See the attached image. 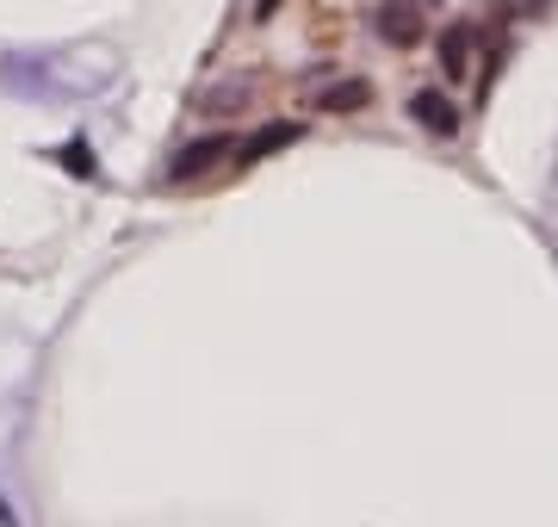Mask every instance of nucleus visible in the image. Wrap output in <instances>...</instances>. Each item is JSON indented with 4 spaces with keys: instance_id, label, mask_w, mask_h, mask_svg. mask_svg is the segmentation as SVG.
<instances>
[{
    "instance_id": "20e7f679",
    "label": "nucleus",
    "mask_w": 558,
    "mask_h": 527,
    "mask_svg": "<svg viewBox=\"0 0 558 527\" xmlns=\"http://www.w3.org/2000/svg\"><path fill=\"white\" fill-rule=\"evenodd\" d=\"M416 119L435 124V131H453V112H447V100H440V94H422V100H416Z\"/></svg>"
},
{
    "instance_id": "7ed1b4c3",
    "label": "nucleus",
    "mask_w": 558,
    "mask_h": 527,
    "mask_svg": "<svg viewBox=\"0 0 558 527\" xmlns=\"http://www.w3.org/2000/svg\"><path fill=\"white\" fill-rule=\"evenodd\" d=\"M360 100H366V82H341V87H329V94H323V106H329V112H354Z\"/></svg>"
},
{
    "instance_id": "f03ea898",
    "label": "nucleus",
    "mask_w": 558,
    "mask_h": 527,
    "mask_svg": "<svg viewBox=\"0 0 558 527\" xmlns=\"http://www.w3.org/2000/svg\"><path fill=\"white\" fill-rule=\"evenodd\" d=\"M379 32H385V38H398V44H410V38L422 32V25H416V13H403V7H391V13L379 20Z\"/></svg>"
},
{
    "instance_id": "f257e3e1",
    "label": "nucleus",
    "mask_w": 558,
    "mask_h": 527,
    "mask_svg": "<svg viewBox=\"0 0 558 527\" xmlns=\"http://www.w3.org/2000/svg\"><path fill=\"white\" fill-rule=\"evenodd\" d=\"M230 149H236L230 137H199L193 149H180L174 162H168V181H193V174H205V168H218Z\"/></svg>"
},
{
    "instance_id": "39448f33",
    "label": "nucleus",
    "mask_w": 558,
    "mask_h": 527,
    "mask_svg": "<svg viewBox=\"0 0 558 527\" xmlns=\"http://www.w3.org/2000/svg\"><path fill=\"white\" fill-rule=\"evenodd\" d=\"M274 7H279V0H260V7H255V13H260V20H267V13H274Z\"/></svg>"
}]
</instances>
